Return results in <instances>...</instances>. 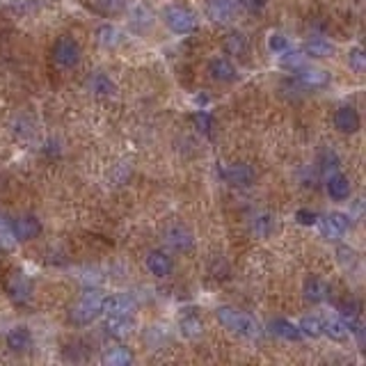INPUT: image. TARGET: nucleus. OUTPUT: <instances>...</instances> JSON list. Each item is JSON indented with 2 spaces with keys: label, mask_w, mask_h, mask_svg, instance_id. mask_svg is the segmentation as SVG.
Instances as JSON below:
<instances>
[{
  "label": "nucleus",
  "mask_w": 366,
  "mask_h": 366,
  "mask_svg": "<svg viewBox=\"0 0 366 366\" xmlns=\"http://www.w3.org/2000/svg\"><path fill=\"white\" fill-rule=\"evenodd\" d=\"M216 316L218 321L225 325V328L233 334H238V337H245V339H257L259 334H261V328H259V323L254 321L250 314L245 311H238V309H233V307H218L216 311Z\"/></svg>",
  "instance_id": "1"
},
{
  "label": "nucleus",
  "mask_w": 366,
  "mask_h": 366,
  "mask_svg": "<svg viewBox=\"0 0 366 366\" xmlns=\"http://www.w3.org/2000/svg\"><path fill=\"white\" fill-rule=\"evenodd\" d=\"M104 314V296L99 291H87L83 293L74 307L69 309V318L76 325H89L92 321H96Z\"/></svg>",
  "instance_id": "2"
},
{
  "label": "nucleus",
  "mask_w": 366,
  "mask_h": 366,
  "mask_svg": "<svg viewBox=\"0 0 366 366\" xmlns=\"http://www.w3.org/2000/svg\"><path fill=\"white\" fill-rule=\"evenodd\" d=\"M165 23L172 33L177 35H190L195 33L197 28V16L190 12L188 7H179V5H172L165 9Z\"/></svg>",
  "instance_id": "3"
},
{
  "label": "nucleus",
  "mask_w": 366,
  "mask_h": 366,
  "mask_svg": "<svg viewBox=\"0 0 366 366\" xmlns=\"http://www.w3.org/2000/svg\"><path fill=\"white\" fill-rule=\"evenodd\" d=\"M53 60L65 69H74L80 62V44L74 37H60L53 46Z\"/></svg>",
  "instance_id": "4"
},
{
  "label": "nucleus",
  "mask_w": 366,
  "mask_h": 366,
  "mask_svg": "<svg viewBox=\"0 0 366 366\" xmlns=\"http://www.w3.org/2000/svg\"><path fill=\"white\" fill-rule=\"evenodd\" d=\"M135 298L128 293H115V296H104V314L108 316H133L135 311Z\"/></svg>",
  "instance_id": "5"
},
{
  "label": "nucleus",
  "mask_w": 366,
  "mask_h": 366,
  "mask_svg": "<svg viewBox=\"0 0 366 366\" xmlns=\"http://www.w3.org/2000/svg\"><path fill=\"white\" fill-rule=\"evenodd\" d=\"M238 0H206V16L216 23H229L236 18Z\"/></svg>",
  "instance_id": "6"
},
{
  "label": "nucleus",
  "mask_w": 366,
  "mask_h": 366,
  "mask_svg": "<svg viewBox=\"0 0 366 366\" xmlns=\"http://www.w3.org/2000/svg\"><path fill=\"white\" fill-rule=\"evenodd\" d=\"M165 243L170 248H174L179 252H190L195 245V238H192V231L183 225H172L165 229Z\"/></svg>",
  "instance_id": "7"
},
{
  "label": "nucleus",
  "mask_w": 366,
  "mask_h": 366,
  "mask_svg": "<svg viewBox=\"0 0 366 366\" xmlns=\"http://www.w3.org/2000/svg\"><path fill=\"white\" fill-rule=\"evenodd\" d=\"M360 126H362V119L353 106H341L337 113H334V128H337L339 133H357Z\"/></svg>",
  "instance_id": "8"
},
{
  "label": "nucleus",
  "mask_w": 366,
  "mask_h": 366,
  "mask_svg": "<svg viewBox=\"0 0 366 366\" xmlns=\"http://www.w3.org/2000/svg\"><path fill=\"white\" fill-rule=\"evenodd\" d=\"M7 293L14 302L23 304L30 300V296H33V284H30V279L23 272H14L12 277L7 279Z\"/></svg>",
  "instance_id": "9"
},
{
  "label": "nucleus",
  "mask_w": 366,
  "mask_h": 366,
  "mask_svg": "<svg viewBox=\"0 0 366 366\" xmlns=\"http://www.w3.org/2000/svg\"><path fill=\"white\" fill-rule=\"evenodd\" d=\"M222 177H225V181L231 183V186L248 188L254 183V170L250 165H245V162H233V165H229L225 172H222Z\"/></svg>",
  "instance_id": "10"
},
{
  "label": "nucleus",
  "mask_w": 366,
  "mask_h": 366,
  "mask_svg": "<svg viewBox=\"0 0 366 366\" xmlns=\"http://www.w3.org/2000/svg\"><path fill=\"white\" fill-rule=\"evenodd\" d=\"M12 231L16 240H33L37 238V233L42 231V222L35 216H21L12 220Z\"/></svg>",
  "instance_id": "11"
},
{
  "label": "nucleus",
  "mask_w": 366,
  "mask_h": 366,
  "mask_svg": "<svg viewBox=\"0 0 366 366\" xmlns=\"http://www.w3.org/2000/svg\"><path fill=\"white\" fill-rule=\"evenodd\" d=\"M147 268L151 274H156V277H170L172 270H174V261L162 250H151L147 254Z\"/></svg>",
  "instance_id": "12"
},
{
  "label": "nucleus",
  "mask_w": 366,
  "mask_h": 366,
  "mask_svg": "<svg viewBox=\"0 0 366 366\" xmlns=\"http://www.w3.org/2000/svg\"><path fill=\"white\" fill-rule=\"evenodd\" d=\"M304 300L311 302V304H321L328 300L330 296V284L321 279V277H307V282H304Z\"/></svg>",
  "instance_id": "13"
},
{
  "label": "nucleus",
  "mask_w": 366,
  "mask_h": 366,
  "mask_svg": "<svg viewBox=\"0 0 366 366\" xmlns=\"http://www.w3.org/2000/svg\"><path fill=\"white\" fill-rule=\"evenodd\" d=\"M209 74L220 80V83H233L238 78V71L233 67L227 57H213L209 62Z\"/></svg>",
  "instance_id": "14"
},
{
  "label": "nucleus",
  "mask_w": 366,
  "mask_h": 366,
  "mask_svg": "<svg viewBox=\"0 0 366 366\" xmlns=\"http://www.w3.org/2000/svg\"><path fill=\"white\" fill-rule=\"evenodd\" d=\"M298 80L304 85V87H325L330 83V74L323 69H314V67H300L298 69Z\"/></svg>",
  "instance_id": "15"
},
{
  "label": "nucleus",
  "mask_w": 366,
  "mask_h": 366,
  "mask_svg": "<svg viewBox=\"0 0 366 366\" xmlns=\"http://www.w3.org/2000/svg\"><path fill=\"white\" fill-rule=\"evenodd\" d=\"M7 348L14 353H26L33 348V334H30L28 328H14L7 332Z\"/></svg>",
  "instance_id": "16"
},
{
  "label": "nucleus",
  "mask_w": 366,
  "mask_h": 366,
  "mask_svg": "<svg viewBox=\"0 0 366 366\" xmlns=\"http://www.w3.org/2000/svg\"><path fill=\"white\" fill-rule=\"evenodd\" d=\"M270 332L274 334V337L287 339V341H300L302 339V332H300L298 325H293L287 318H274V321H270Z\"/></svg>",
  "instance_id": "17"
},
{
  "label": "nucleus",
  "mask_w": 366,
  "mask_h": 366,
  "mask_svg": "<svg viewBox=\"0 0 366 366\" xmlns=\"http://www.w3.org/2000/svg\"><path fill=\"white\" fill-rule=\"evenodd\" d=\"M106 330L108 334H113V337H119V339L128 337V334L135 330V321L133 316H108Z\"/></svg>",
  "instance_id": "18"
},
{
  "label": "nucleus",
  "mask_w": 366,
  "mask_h": 366,
  "mask_svg": "<svg viewBox=\"0 0 366 366\" xmlns=\"http://www.w3.org/2000/svg\"><path fill=\"white\" fill-rule=\"evenodd\" d=\"M328 195L337 201H343L350 197V181L345 179L343 174H330L328 177Z\"/></svg>",
  "instance_id": "19"
},
{
  "label": "nucleus",
  "mask_w": 366,
  "mask_h": 366,
  "mask_svg": "<svg viewBox=\"0 0 366 366\" xmlns=\"http://www.w3.org/2000/svg\"><path fill=\"white\" fill-rule=\"evenodd\" d=\"M101 362L110 364V366H126V364L133 362V355H131V350L124 348V345H115V348H108L104 353Z\"/></svg>",
  "instance_id": "20"
},
{
  "label": "nucleus",
  "mask_w": 366,
  "mask_h": 366,
  "mask_svg": "<svg viewBox=\"0 0 366 366\" xmlns=\"http://www.w3.org/2000/svg\"><path fill=\"white\" fill-rule=\"evenodd\" d=\"M332 50H334V46L330 42L316 37V39H309V42L304 44L302 53H304V57H330Z\"/></svg>",
  "instance_id": "21"
},
{
  "label": "nucleus",
  "mask_w": 366,
  "mask_h": 366,
  "mask_svg": "<svg viewBox=\"0 0 366 366\" xmlns=\"http://www.w3.org/2000/svg\"><path fill=\"white\" fill-rule=\"evenodd\" d=\"M323 334H328L330 339L334 341H343V339H348V323H343L341 318H328V321H323Z\"/></svg>",
  "instance_id": "22"
},
{
  "label": "nucleus",
  "mask_w": 366,
  "mask_h": 366,
  "mask_svg": "<svg viewBox=\"0 0 366 366\" xmlns=\"http://www.w3.org/2000/svg\"><path fill=\"white\" fill-rule=\"evenodd\" d=\"M87 85L89 89L94 92V94L99 96H110V94H115V83L110 80L106 74H94L89 80H87Z\"/></svg>",
  "instance_id": "23"
},
{
  "label": "nucleus",
  "mask_w": 366,
  "mask_h": 366,
  "mask_svg": "<svg viewBox=\"0 0 366 366\" xmlns=\"http://www.w3.org/2000/svg\"><path fill=\"white\" fill-rule=\"evenodd\" d=\"M222 46H225L229 55H245L248 53V37L243 33H229Z\"/></svg>",
  "instance_id": "24"
},
{
  "label": "nucleus",
  "mask_w": 366,
  "mask_h": 366,
  "mask_svg": "<svg viewBox=\"0 0 366 366\" xmlns=\"http://www.w3.org/2000/svg\"><path fill=\"white\" fill-rule=\"evenodd\" d=\"M179 328H181V332H183V337L197 339L199 334H201V330H204V325H201V321L195 316V314H186V316L181 318Z\"/></svg>",
  "instance_id": "25"
},
{
  "label": "nucleus",
  "mask_w": 366,
  "mask_h": 366,
  "mask_svg": "<svg viewBox=\"0 0 366 366\" xmlns=\"http://www.w3.org/2000/svg\"><path fill=\"white\" fill-rule=\"evenodd\" d=\"M94 9L104 16H117L126 9V0H94Z\"/></svg>",
  "instance_id": "26"
},
{
  "label": "nucleus",
  "mask_w": 366,
  "mask_h": 366,
  "mask_svg": "<svg viewBox=\"0 0 366 366\" xmlns=\"http://www.w3.org/2000/svg\"><path fill=\"white\" fill-rule=\"evenodd\" d=\"M272 229H274V220H272V216H268V213H261V216L252 218V231L257 233V236L268 238Z\"/></svg>",
  "instance_id": "27"
},
{
  "label": "nucleus",
  "mask_w": 366,
  "mask_h": 366,
  "mask_svg": "<svg viewBox=\"0 0 366 366\" xmlns=\"http://www.w3.org/2000/svg\"><path fill=\"white\" fill-rule=\"evenodd\" d=\"M300 332H302V337H311V339H316L323 334V318L318 316H304L300 321Z\"/></svg>",
  "instance_id": "28"
},
{
  "label": "nucleus",
  "mask_w": 366,
  "mask_h": 366,
  "mask_svg": "<svg viewBox=\"0 0 366 366\" xmlns=\"http://www.w3.org/2000/svg\"><path fill=\"white\" fill-rule=\"evenodd\" d=\"M96 39H99V44L101 46H117L119 44V33H117V28L113 26H99L96 30Z\"/></svg>",
  "instance_id": "29"
},
{
  "label": "nucleus",
  "mask_w": 366,
  "mask_h": 366,
  "mask_svg": "<svg viewBox=\"0 0 366 366\" xmlns=\"http://www.w3.org/2000/svg\"><path fill=\"white\" fill-rule=\"evenodd\" d=\"M318 167H321V172L325 177L330 174V172H337L339 170V158H337V154H334V151H330V149H325L323 154H321V158H318Z\"/></svg>",
  "instance_id": "30"
},
{
  "label": "nucleus",
  "mask_w": 366,
  "mask_h": 366,
  "mask_svg": "<svg viewBox=\"0 0 366 366\" xmlns=\"http://www.w3.org/2000/svg\"><path fill=\"white\" fill-rule=\"evenodd\" d=\"M282 67L284 69H293L298 71L300 67H304V53H298V50H284L282 53Z\"/></svg>",
  "instance_id": "31"
},
{
  "label": "nucleus",
  "mask_w": 366,
  "mask_h": 366,
  "mask_svg": "<svg viewBox=\"0 0 366 366\" xmlns=\"http://www.w3.org/2000/svg\"><path fill=\"white\" fill-rule=\"evenodd\" d=\"M339 311H341V316L345 321H357L360 318V311H362V304L360 300H348V302H341L339 304Z\"/></svg>",
  "instance_id": "32"
},
{
  "label": "nucleus",
  "mask_w": 366,
  "mask_h": 366,
  "mask_svg": "<svg viewBox=\"0 0 366 366\" xmlns=\"http://www.w3.org/2000/svg\"><path fill=\"white\" fill-rule=\"evenodd\" d=\"M348 65H350V69L355 71V74H364V69H366V55H364L362 48H353L350 50Z\"/></svg>",
  "instance_id": "33"
},
{
  "label": "nucleus",
  "mask_w": 366,
  "mask_h": 366,
  "mask_svg": "<svg viewBox=\"0 0 366 366\" xmlns=\"http://www.w3.org/2000/svg\"><path fill=\"white\" fill-rule=\"evenodd\" d=\"M192 124H195L199 131H204V133H211V128H213V117L206 113V110H197V113L192 115Z\"/></svg>",
  "instance_id": "34"
},
{
  "label": "nucleus",
  "mask_w": 366,
  "mask_h": 366,
  "mask_svg": "<svg viewBox=\"0 0 366 366\" xmlns=\"http://www.w3.org/2000/svg\"><path fill=\"white\" fill-rule=\"evenodd\" d=\"M0 243L3 245H14L16 238H14V231H12V222H9L7 218H0Z\"/></svg>",
  "instance_id": "35"
},
{
  "label": "nucleus",
  "mask_w": 366,
  "mask_h": 366,
  "mask_svg": "<svg viewBox=\"0 0 366 366\" xmlns=\"http://www.w3.org/2000/svg\"><path fill=\"white\" fill-rule=\"evenodd\" d=\"M316 225L321 227V231H323V236L325 238H339V236H343V233L332 225V220L325 216V218H318L316 220Z\"/></svg>",
  "instance_id": "36"
},
{
  "label": "nucleus",
  "mask_w": 366,
  "mask_h": 366,
  "mask_svg": "<svg viewBox=\"0 0 366 366\" xmlns=\"http://www.w3.org/2000/svg\"><path fill=\"white\" fill-rule=\"evenodd\" d=\"M268 48L272 50V53H284V50L289 48V39L284 35H279V33H274L268 39Z\"/></svg>",
  "instance_id": "37"
},
{
  "label": "nucleus",
  "mask_w": 366,
  "mask_h": 366,
  "mask_svg": "<svg viewBox=\"0 0 366 366\" xmlns=\"http://www.w3.org/2000/svg\"><path fill=\"white\" fill-rule=\"evenodd\" d=\"M328 218L332 220V225L337 227V229H339L341 233H345V231H348V227H350V218L345 216V213H337V211H334V213H330Z\"/></svg>",
  "instance_id": "38"
},
{
  "label": "nucleus",
  "mask_w": 366,
  "mask_h": 366,
  "mask_svg": "<svg viewBox=\"0 0 366 366\" xmlns=\"http://www.w3.org/2000/svg\"><path fill=\"white\" fill-rule=\"evenodd\" d=\"M296 220L300 222V225H304V227H311V225H316L318 216H316V213H314L311 209H300V211L296 213Z\"/></svg>",
  "instance_id": "39"
},
{
  "label": "nucleus",
  "mask_w": 366,
  "mask_h": 366,
  "mask_svg": "<svg viewBox=\"0 0 366 366\" xmlns=\"http://www.w3.org/2000/svg\"><path fill=\"white\" fill-rule=\"evenodd\" d=\"M238 5L245 7L248 12L257 14V12H261V9L268 5V0H238Z\"/></svg>",
  "instance_id": "40"
}]
</instances>
